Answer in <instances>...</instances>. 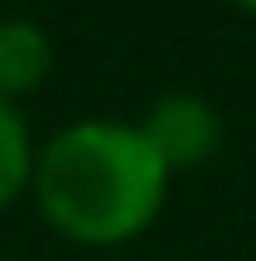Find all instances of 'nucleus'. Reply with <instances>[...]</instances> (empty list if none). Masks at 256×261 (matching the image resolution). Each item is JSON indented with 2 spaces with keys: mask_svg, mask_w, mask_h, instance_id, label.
Segmentation results:
<instances>
[{
  "mask_svg": "<svg viewBox=\"0 0 256 261\" xmlns=\"http://www.w3.org/2000/svg\"><path fill=\"white\" fill-rule=\"evenodd\" d=\"M229 6H240V11H251V16H256V0H229Z\"/></svg>",
  "mask_w": 256,
  "mask_h": 261,
  "instance_id": "39448f33",
  "label": "nucleus"
},
{
  "mask_svg": "<svg viewBox=\"0 0 256 261\" xmlns=\"http://www.w3.org/2000/svg\"><path fill=\"white\" fill-rule=\"evenodd\" d=\"M54 75V38L38 16H0V96L27 101Z\"/></svg>",
  "mask_w": 256,
  "mask_h": 261,
  "instance_id": "7ed1b4c3",
  "label": "nucleus"
},
{
  "mask_svg": "<svg viewBox=\"0 0 256 261\" xmlns=\"http://www.w3.org/2000/svg\"><path fill=\"white\" fill-rule=\"evenodd\" d=\"M139 134L149 139V149L160 155L171 176L176 171H197L219 155L224 144V117L208 96L197 91H166V96L149 101V112L139 117Z\"/></svg>",
  "mask_w": 256,
  "mask_h": 261,
  "instance_id": "f03ea898",
  "label": "nucleus"
},
{
  "mask_svg": "<svg viewBox=\"0 0 256 261\" xmlns=\"http://www.w3.org/2000/svg\"><path fill=\"white\" fill-rule=\"evenodd\" d=\"M171 171L123 117H75L38 144L32 203L75 245H128L160 219Z\"/></svg>",
  "mask_w": 256,
  "mask_h": 261,
  "instance_id": "f257e3e1",
  "label": "nucleus"
},
{
  "mask_svg": "<svg viewBox=\"0 0 256 261\" xmlns=\"http://www.w3.org/2000/svg\"><path fill=\"white\" fill-rule=\"evenodd\" d=\"M32 165H38V139L27 128V112L0 96V213L32 192Z\"/></svg>",
  "mask_w": 256,
  "mask_h": 261,
  "instance_id": "20e7f679",
  "label": "nucleus"
}]
</instances>
